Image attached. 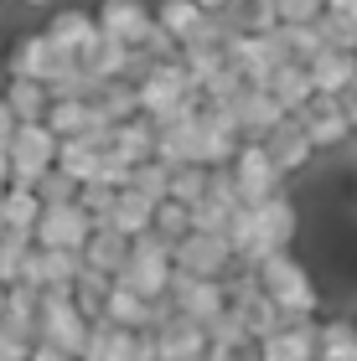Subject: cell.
Returning a JSON list of instances; mask_svg holds the SVG:
<instances>
[{"label": "cell", "mask_w": 357, "mask_h": 361, "mask_svg": "<svg viewBox=\"0 0 357 361\" xmlns=\"http://www.w3.org/2000/svg\"><path fill=\"white\" fill-rule=\"evenodd\" d=\"M11 109L21 114V119H47V109H52V83H42V78H21V73H11Z\"/></svg>", "instance_id": "19"}, {"label": "cell", "mask_w": 357, "mask_h": 361, "mask_svg": "<svg viewBox=\"0 0 357 361\" xmlns=\"http://www.w3.org/2000/svg\"><path fill=\"white\" fill-rule=\"evenodd\" d=\"M327 6H347V0H327Z\"/></svg>", "instance_id": "40"}, {"label": "cell", "mask_w": 357, "mask_h": 361, "mask_svg": "<svg viewBox=\"0 0 357 361\" xmlns=\"http://www.w3.org/2000/svg\"><path fill=\"white\" fill-rule=\"evenodd\" d=\"M93 104H99V114H104V119H115V124L145 114V109H140V83H135V78H109L104 93L93 98Z\"/></svg>", "instance_id": "20"}, {"label": "cell", "mask_w": 357, "mask_h": 361, "mask_svg": "<svg viewBox=\"0 0 357 361\" xmlns=\"http://www.w3.org/2000/svg\"><path fill=\"white\" fill-rule=\"evenodd\" d=\"M115 227H124L129 238L135 233H145V227H156V202L145 191H135V186H124L119 191V202H115V217H109Z\"/></svg>", "instance_id": "24"}, {"label": "cell", "mask_w": 357, "mask_h": 361, "mask_svg": "<svg viewBox=\"0 0 357 361\" xmlns=\"http://www.w3.org/2000/svg\"><path fill=\"white\" fill-rule=\"evenodd\" d=\"M197 93V83L187 78V62L182 57H151V68L140 73V109L145 114H160V109H176L182 98Z\"/></svg>", "instance_id": "3"}, {"label": "cell", "mask_w": 357, "mask_h": 361, "mask_svg": "<svg viewBox=\"0 0 357 361\" xmlns=\"http://www.w3.org/2000/svg\"><path fill=\"white\" fill-rule=\"evenodd\" d=\"M269 93L280 98V104L295 114V109H305L316 98V83H311V62H280L274 68V78H269Z\"/></svg>", "instance_id": "16"}, {"label": "cell", "mask_w": 357, "mask_h": 361, "mask_svg": "<svg viewBox=\"0 0 357 361\" xmlns=\"http://www.w3.org/2000/svg\"><path fill=\"white\" fill-rule=\"evenodd\" d=\"M73 68H83V57L68 52L52 31H37V37H21L11 47V73H21V78H42V83H52V78L62 73H73Z\"/></svg>", "instance_id": "2"}, {"label": "cell", "mask_w": 357, "mask_h": 361, "mask_svg": "<svg viewBox=\"0 0 357 361\" xmlns=\"http://www.w3.org/2000/svg\"><path fill=\"white\" fill-rule=\"evenodd\" d=\"M37 191H42V202H78V191H83V180H78L73 171H62L52 166L42 180H37Z\"/></svg>", "instance_id": "31"}, {"label": "cell", "mask_w": 357, "mask_h": 361, "mask_svg": "<svg viewBox=\"0 0 357 361\" xmlns=\"http://www.w3.org/2000/svg\"><path fill=\"white\" fill-rule=\"evenodd\" d=\"M274 300H280V310H285V320H311L316 315V289H311V274H290L285 284H274L269 289Z\"/></svg>", "instance_id": "22"}, {"label": "cell", "mask_w": 357, "mask_h": 361, "mask_svg": "<svg viewBox=\"0 0 357 361\" xmlns=\"http://www.w3.org/2000/svg\"><path fill=\"white\" fill-rule=\"evenodd\" d=\"M342 104H347V119H352V129H357V78L342 88Z\"/></svg>", "instance_id": "34"}, {"label": "cell", "mask_w": 357, "mask_h": 361, "mask_svg": "<svg viewBox=\"0 0 357 361\" xmlns=\"http://www.w3.org/2000/svg\"><path fill=\"white\" fill-rule=\"evenodd\" d=\"M16 176V155H11V145H0V180H11Z\"/></svg>", "instance_id": "35"}, {"label": "cell", "mask_w": 357, "mask_h": 361, "mask_svg": "<svg viewBox=\"0 0 357 361\" xmlns=\"http://www.w3.org/2000/svg\"><path fill=\"white\" fill-rule=\"evenodd\" d=\"M104 315H109V320H119V325H129V331H151V294H140L135 284L115 279V289H109Z\"/></svg>", "instance_id": "17"}, {"label": "cell", "mask_w": 357, "mask_h": 361, "mask_svg": "<svg viewBox=\"0 0 357 361\" xmlns=\"http://www.w3.org/2000/svg\"><path fill=\"white\" fill-rule=\"evenodd\" d=\"M78 202L93 212V227L115 217V202H119V186H109V180H83V191H78Z\"/></svg>", "instance_id": "30"}, {"label": "cell", "mask_w": 357, "mask_h": 361, "mask_svg": "<svg viewBox=\"0 0 357 361\" xmlns=\"http://www.w3.org/2000/svg\"><path fill=\"white\" fill-rule=\"evenodd\" d=\"M233 176H238V191H243V202H269L274 191H280V166H274V155H269V145L264 140H243L238 145V155H233Z\"/></svg>", "instance_id": "5"}, {"label": "cell", "mask_w": 357, "mask_h": 361, "mask_svg": "<svg viewBox=\"0 0 357 361\" xmlns=\"http://www.w3.org/2000/svg\"><path fill=\"white\" fill-rule=\"evenodd\" d=\"M129 248H135V238H129L124 227H115V222H99V227H93V238H88V248H83V258H88L93 269L119 274V269L129 264Z\"/></svg>", "instance_id": "13"}, {"label": "cell", "mask_w": 357, "mask_h": 361, "mask_svg": "<svg viewBox=\"0 0 357 361\" xmlns=\"http://www.w3.org/2000/svg\"><path fill=\"white\" fill-rule=\"evenodd\" d=\"M342 11H352V16H357V0H347V6H342Z\"/></svg>", "instance_id": "38"}, {"label": "cell", "mask_w": 357, "mask_h": 361, "mask_svg": "<svg viewBox=\"0 0 357 361\" xmlns=\"http://www.w3.org/2000/svg\"><path fill=\"white\" fill-rule=\"evenodd\" d=\"M228 258H238V253H233V243H228V233H207V227H192V233L176 243V264L192 269V274H213V279H223Z\"/></svg>", "instance_id": "6"}, {"label": "cell", "mask_w": 357, "mask_h": 361, "mask_svg": "<svg viewBox=\"0 0 357 361\" xmlns=\"http://www.w3.org/2000/svg\"><path fill=\"white\" fill-rule=\"evenodd\" d=\"M93 119H99V104H93V98H52V109H47V124H52L57 135H83Z\"/></svg>", "instance_id": "23"}, {"label": "cell", "mask_w": 357, "mask_h": 361, "mask_svg": "<svg viewBox=\"0 0 357 361\" xmlns=\"http://www.w3.org/2000/svg\"><path fill=\"white\" fill-rule=\"evenodd\" d=\"M321 361H357V325L352 320L321 325Z\"/></svg>", "instance_id": "28"}, {"label": "cell", "mask_w": 357, "mask_h": 361, "mask_svg": "<svg viewBox=\"0 0 357 361\" xmlns=\"http://www.w3.org/2000/svg\"><path fill=\"white\" fill-rule=\"evenodd\" d=\"M233 0H202V11H228Z\"/></svg>", "instance_id": "36"}, {"label": "cell", "mask_w": 357, "mask_h": 361, "mask_svg": "<svg viewBox=\"0 0 357 361\" xmlns=\"http://www.w3.org/2000/svg\"><path fill=\"white\" fill-rule=\"evenodd\" d=\"M233 114H238V129H243V140H264V135H269V129L285 119L290 109H285V104H280V98H274L269 88L249 83V88H243V93L233 98Z\"/></svg>", "instance_id": "8"}, {"label": "cell", "mask_w": 357, "mask_h": 361, "mask_svg": "<svg viewBox=\"0 0 357 361\" xmlns=\"http://www.w3.org/2000/svg\"><path fill=\"white\" fill-rule=\"evenodd\" d=\"M274 6H280L285 21H316V16L327 11V0H274Z\"/></svg>", "instance_id": "32"}, {"label": "cell", "mask_w": 357, "mask_h": 361, "mask_svg": "<svg viewBox=\"0 0 357 361\" xmlns=\"http://www.w3.org/2000/svg\"><path fill=\"white\" fill-rule=\"evenodd\" d=\"M259 351L274 361H300V356H321V331L311 320H285L274 336L259 341Z\"/></svg>", "instance_id": "11"}, {"label": "cell", "mask_w": 357, "mask_h": 361, "mask_svg": "<svg viewBox=\"0 0 357 361\" xmlns=\"http://www.w3.org/2000/svg\"><path fill=\"white\" fill-rule=\"evenodd\" d=\"M156 16H160V26H171L182 42H192V37H197V26L207 21L202 0H166V6H160Z\"/></svg>", "instance_id": "27"}, {"label": "cell", "mask_w": 357, "mask_h": 361, "mask_svg": "<svg viewBox=\"0 0 357 361\" xmlns=\"http://www.w3.org/2000/svg\"><path fill=\"white\" fill-rule=\"evenodd\" d=\"M6 191H11V180H0V207H6Z\"/></svg>", "instance_id": "37"}, {"label": "cell", "mask_w": 357, "mask_h": 361, "mask_svg": "<svg viewBox=\"0 0 357 361\" xmlns=\"http://www.w3.org/2000/svg\"><path fill=\"white\" fill-rule=\"evenodd\" d=\"M156 233H166L171 243H182V238L192 233V207L176 202V196H166V202L156 207Z\"/></svg>", "instance_id": "29"}, {"label": "cell", "mask_w": 357, "mask_h": 361, "mask_svg": "<svg viewBox=\"0 0 357 361\" xmlns=\"http://www.w3.org/2000/svg\"><path fill=\"white\" fill-rule=\"evenodd\" d=\"M57 166L62 171H73L78 180H93L104 166V150L93 145L88 135H62V150H57Z\"/></svg>", "instance_id": "21"}, {"label": "cell", "mask_w": 357, "mask_h": 361, "mask_svg": "<svg viewBox=\"0 0 357 361\" xmlns=\"http://www.w3.org/2000/svg\"><path fill=\"white\" fill-rule=\"evenodd\" d=\"M352 78H357V52H347V47H321V52L311 57L316 93H342Z\"/></svg>", "instance_id": "14"}, {"label": "cell", "mask_w": 357, "mask_h": 361, "mask_svg": "<svg viewBox=\"0 0 357 361\" xmlns=\"http://www.w3.org/2000/svg\"><path fill=\"white\" fill-rule=\"evenodd\" d=\"M207 180H213V166H202V160H182V166H171V196L176 202H202L207 196Z\"/></svg>", "instance_id": "26"}, {"label": "cell", "mask_w": 357, "mask_h": 361, "mask_svg": "<svg viewBox=\"0 0 357 361\" xmlns=\"http://www.w3.org/2000/svg\"><path fill=\"white\" fill-rule=\"evenodd\" d=\"M264 145H269L274 166H280L285 176H290V171H300L305 160H311V150H316V145H311V129L300 124V114H285V119L264 135Z\"/></svg>", "instance_id": "9"}, {"label": "cell", "mask_w": 357, "mask_h": 361, "mask_svg": "<svg viewBox=\"0 0 357 361\" xmlns=\"http://www.w3.org/2000/svg\"><path fill=\"white\" fill-rule=\"evenodd\" d=\"M42 212H47V202H42V191H37V186H11V191H6V207H0V227L37 238Z\"/></svg>", "instance_id": "15"}, {"label": "cell", "mask_w": 357, "mask_h": 361, "mask_svg": "<svg viewBox=\"0 0 357 361\" xmlns=\"http://www.w3.org/2000/svg\"><path fill=\"white\" fill-rule=\"evenodd\" d=\"M26 6H52V0H26Z\"/></svg>", "instance_id": "39"}, {"label": "cell", "mask_w": 357, "mask_h": 361, "mask_svg": "<svg viewBox=\"0 0 357 361\" xmlns=\"http://www.w3.org/2000/svg\"><path fill=\"white\" fill-rule=\"evenodd\" d=\"M47 31H52V37L62 42V47H68V52H78V57H83V47L93 42V37H99V16H88V11H62L57 16V21L52 26H47Z\"/></svg>", "instance_id": "25"}, {"label": "cell", "mask_w": 357, "mask_h": 361, "mask_svg": "<svg viewBox=\"0 0 357 361\" xmlns=\"http://www.w3.org/2000/svg\"><path fill=\"white\" fill-rule=\"evenodd\" d=\"M57 150H62V135L47 119H21L11 140V155H16V176L11 186H37V180L57 166Z\"/></svg>", "instance_id": "1"}, {"label": "cell", "mask_w": 357, "mask_h": 361, "mask_svg": "<svg viewBox=\"0 0 357 361\" xmlns=\"http://www.w3.org/2000/svg\"><path fill=\"white\" fill-rule=\"evenodd\" d=\"M259 227H264V258L274 248H290V238H295V207L274 191L269 202H259Z\"/></svg>", "instance_id": "18"}, {"label": "cell", "mask_w": 357, "mask_h": 361, "mask_svg": "<svg viewBox=\"0 0 357 361\" xmlns=\"http://www.w3.org/2000/svg\"><path fill=\"white\" fill-rule=\"evenodd\" d=\"M99 26L109 31V37H119L129 47H145V37H151L156 16L140 6V0H104L99 6Z\"/></svg>", "instance_id": "10"}, {"label": "cell", "mask_w": 357, "mask_h": 361, "mask_svg": "<svg viewBox=\"0 0 357 361\" xmlns=\"http://www.w3.org/2000/svg\"><path fill=\"white\" fill-rule=\"evenodd\" d=\"M16 129H21V114L11 109V98H0V145H11Z\"/></svg>", "instance_id": "33"}, {"label": "cell", "mask_w": 357, "mask_h": 361, "mask_svg": "<svg viewBox=\"0 0 357 361\" xmlns=\"http://www.w3.org/2000/svg\"><path fill=\"white\" fill-rule=\"evenodd\" d=\"M83 356H109V361H129V356H140V331H129V325L119 320H109L99 315L88 325V351Z\"/></svg>", "instance_id": "12"}, {"label": "cell", "mask_w": 357, "mask_h": 361, "mask_svg": "<svg viewBox=\"0 0 357 361\" xmlns=\"http://www.w3.org/2000/svg\"><path fill=\"white\" fill-rule=\"evenodd\" d=\"M88 238H93V212L83 202H47L37 222L42 248H88Z\"/></svg>", "instance_id": "4"}, {"label": "cell", "mask_w": 357, "mask_h": 361, "mask_svg": "<svg viewBox=\"0 0 357 361\" xmlns=\"http://www.w3.org/2000/svg\"><path fill=\"white\" fill-rule=\"evenodd\" d=\"M300 114V124L311 129V145L316 150H332V145H342L352 135V119H347V104H342V93H316Z\"/></svg>", "instance_id": "7"}]
</instances>
